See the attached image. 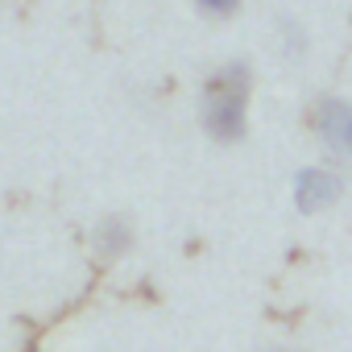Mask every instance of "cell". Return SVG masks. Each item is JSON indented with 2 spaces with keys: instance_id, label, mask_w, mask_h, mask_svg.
Listing matches in <instances>:
<instances>
[{
  "instance_id": "6da1fadb",
  "label": "cell",
  "mask_w": 352,
  "mask_h": 352,
  "mask_svg": "<svg viewBox=\"0 0 352 352\" xmlns=\"http://www.w3.org/2000/svg\"><path fill=\"white\" fill-rule=\"evenodd\" d=\"M249 96H253L249 63L216 67L199 87V124H204V133L220 145L245 141V133H249Z\"/></svg>"
},
{
  "instance_id": "7a4b0ae2",
  "label": "cell",
  "mask_w": 352,
  "mask_h": 352,
  "mask_svg": "<svg viewBox=\"0 0 352 352\" xmlns=\"http://www.w3.org/2000/svg\"><path fill=\"white\" fill-rule=\"evenodd\" d=\"M311 133L336 166H352V100L319 96L311 108Z\"/></svg>"
},
{
  "instance_id": "3957f363",
  "label": "cell",
  "mask_w": 352,
  "mask_h": 352,
  "mask_svg": "<svg viewBox=\"0 0 352 352\" xmlns=\"http://www.w3.org/2000/svg\"><path fill=\"white\" fill-rule=\"evenodd\" d=\"M290 195H294V208L307 216L327 212L344 195V174H340V166H302L290 183Z\"/></svg>"
},
{
  "instance_id": "277c9868",
  "label": "cell",
  "mask_w": 352,
  "mask_h": 352,
  "mask_svg": "<svg viewBox=\"0 0 352 352\" xmlns=\"http://www.w3.org/2000/svg\"><path fill=\"white\" fill-rule=\"evenodd\" d=\"M133 224L124 220V216H104L100 224H96V236H91V245H96V257L100 261H120L129 249H133Z\"/></svg>"
},
{
  "instance_id": "5b68a950",
  "label": "cell",
  "mask_w": 352,
  "mask_h": 352,
  "mask_svg": "<svg viewBox=\"0 0 352 352\" xmlns=\"http://www.w3.org/2000/svg\"><path fill=\"white\" fill-rule=\"evenodd\" d=\"M191 5H195L204 17H212V21H228V17H236V13H241L245 0H191Z\"/></svg>"
},
{
  "instance_id": "8992f818",
  "label": "cell",
  "mask_w": 352,
  "mask_h": 352,
  "mask_svg": "<svg viewBox=\"0 0 352 352\" xmlns=\"http://www.w3.org/2000/svg\"><path fill=\"white\" fill-rule=\"evenodd\" d=\"M278 352H290V348H278Z\"/></svg>"
}]
</instances>
